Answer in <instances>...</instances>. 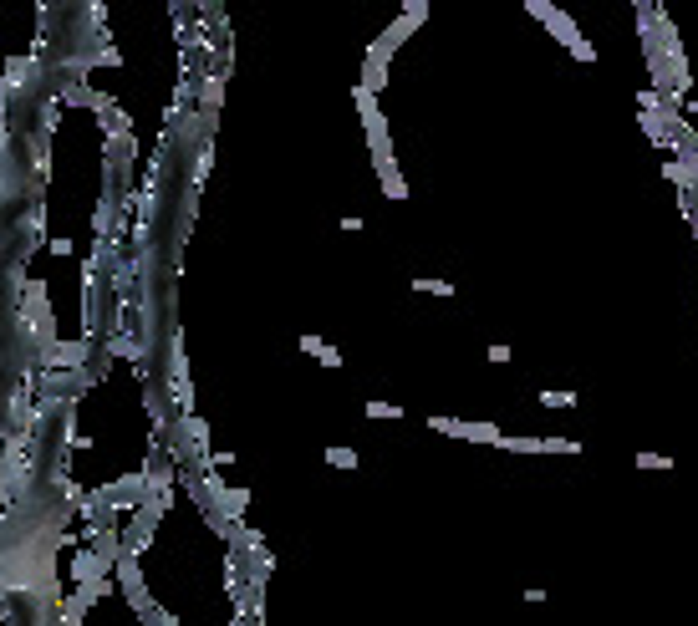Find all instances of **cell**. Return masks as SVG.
I'll return each mask as SVG.
<instances>
[{
    "label": "cell",
    "mask_w": 698,
    "mask_h": 626,
    "mask_svg": "<svg viewBox=\"0 0 698 626\" xmlns=\"http://www.w3.org/2000/svg\"><path fill=\"white\" fill-rule=\"evenodd\" d=\"M530 16H535V21H546V25H551V31L561 36V41L571 46V51L581 46V31H576V21H571V16H561V10H555L551 0H530Z\"/></svg>",
    "instance_id": "cell-1"
},
{
    "label": "cell",
    "mask_w": 698,
    "mask_h": 626,
    "mask_svg": "<svg viewBox=\"0 0 698 626\" xmlns=\"http://www.w3.org/2000/svg\"><path fill=\"white\" fill-rule=\"evenodd\" d=\"M464 438H474V443H500V428H495V423H464Z\"/></svg>",
    "instance_id": "cell-2"
},
{
    "label": "cell",
    "mask_w": 698,
    "mask_h": 626,
    "mask_svg": "<svg viewBox=\"0 0 698 626\" xmlns=\"http://www.w3.org/2000/svg\"><path fill=\"white\" fill-rule=\"evenodd\" d=\"M673 453H637V468H673Z\"/></svg>",
    "instance_id": "cell-3"
},
{
    "label": "cell",
    "mask_w": 698,
    "mask_h": 626,
    "mask_svg": "<svg viewBox=\"0 0 698 626\" xmlns=\"http://www.w3.org/2000/svg\"><path fill=\"white\" fill-rule=\"evenodd\" d=\"M413 291H423V295H454V285H449V280H413Z\"/></svg>",
    "instance_id": "cell-4"
},
{
    "label": "cell",
    "mask_w": 698,
    "mask_h": 626,
    "mask_svg": "<svg viewBox=\"0 0 698 626\" xmlns=\"http://www.w3.org/2000/svg\"><path fill=\"white\" fill-rule=\"evenodd\" d=\"M327 463H337V468H357V453H352V448H327Z\"/></svg>",
    "instance_id": "cell-5"
},
{
    "label": "cell",
    "mask_w": 698,
    "mask_h": 626,
    "mask_svg": "<svg viewBox=\"0 0 698 626\" xmlns=\"http://www.w3.org/2000/svg\"><path fill=\"white\" fill-rule=\"evenodd\" d=\"M546 408H576V393H540Z\"/></svg>",
    "instance_id": "cell-6"
},
{
    "label": "cell",
    "mask_w": 698,
    "mask_h": 626,
    "mask_svg": "<svg viewBox=\"0 0 698 626\" xmlns=\"http://www.w3.org/2000/svg\"><path fill=\"white\" fill-rule=\"evenodd\" d=\"M367 417H403V408H393V402H367Z\"/></svg>",
    "instance_id": "cell-7"
},
{
    "label": "cell",
    "mask_w": 698,
    "mask_h": 626,
    "mask_svg": "<svg viewBox=\"0 0 698 626\" xmlns=\"http://www.w3.org/2000/svg\"><path fill=\"white\" fill-rule=\"evenodd\" d=\"M301 351H311V357H321V336H316V331H306V336H301Z\"/></svg>",
    "instance_id": "cell-8"
},
{
    "label": "cell",
    "mask_w": 698,
    "mask_h": 626,
    "mask_svg": "<svg viewBox=\"0 0 698 626\" xmlns=\"http://www.w3.org/2000/svg\"><path fill=\"white\" fill-rule=\"evenodd\" d=\"M321 367H342V351L337 346H321Z\"/></svg>",
    "instance_id": "cell-9"
},
{
    "label": "cell",
    "mask_w": 698,
    "mask_h": 626,
    "mask_svg": "<svg viewBox=\"0 0 698 626\" xmlns=\"http://www.w3.org/2000/svg\"><path fill=\"white\" fill-rule=\"evenodd\" d=\"M683 107H688V112H693V117H698V97H693V102H683Z\"/></svg>",
    "instance_id": "cell-10"
}]
</instances>
